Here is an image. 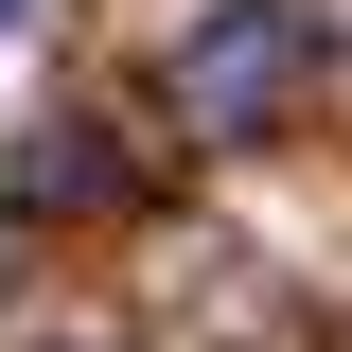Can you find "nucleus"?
I'll return each instance as SVG.
<instances>
[{
    "label": "nucleus",
    "instance_id": "3",
    "mask_svg": "<svg viewBox=\"0 0 352 352\" xmlns=\"http://www.w3.org/2000/svg\"><path fill=\"white\" fill-rule=\"evenodd\" d=\"M18 18H36V0H0V36H18Z\"/></svg>",
    "mask_w": 352,
    "mask_h": 352
},
{
    "label": "nucleus",
    "instance_id": "1",
    "mask_svg": "<svg viewBox=\"0 0 352 352\" xmlns=\"http://www.w3.org/2000/svg\"><path fill=\"white\" fill-rule=\"evenodd\" d=\"M317 53H335V36H317L300 0H212V18L176 36L159 88H176V124H194V141H264V124L317 88Z\"/></svg>",
    "mask_w": 352,
    "mask_h": 352
},
{
    "label": "nucleus",
    "instance_id": "2",
    "mask_svg": "<svg viewBox=\"0 0 352 352\" xmlns=\"http://www.w3.org/2000/svg\"><path fill=\"white\" fill-rule=\"evenodd\" d=\"M18 212H124V141L36 124V141H18Z\"/></svg>",
    "mask_w": 352,
    "mask_h": 352
}]
</instances>
